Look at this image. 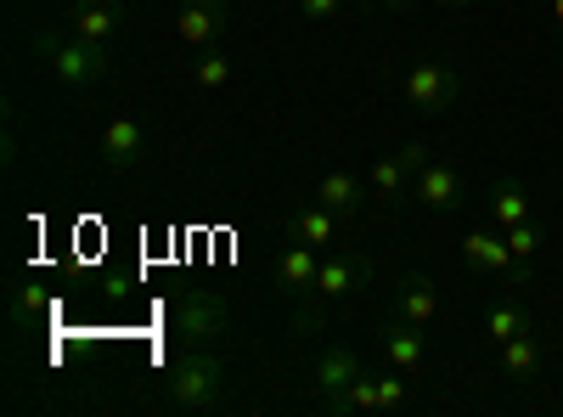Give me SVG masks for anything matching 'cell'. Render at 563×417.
Here are the masks:
<instances>
[{"instance_id": "obj_11", "label": "cell", "mask_w": 563, "mask_h": 417, "mask_svg": "<svg viewBox=\"0 0 563 417\" xmlns=\"http://www.w3.org/2000/svg\"><path fill=\"white\" fill-rule=\"evenodd\" d=\"M372 283V254H350V249H327L321 254V276H316V299H350Z\"/></svg>"}, {"instance_id": "obj_5", "label": "cell", "mask_w": 563, "mask_h": 417, "mask_svg": "<svg viewBox=\"0 0 563 417\" xmlns=\"http://www.w3.org/2000/svg\"><path fill=\"white\" fill-rule=\"evenodd\" d=\"M462 265L474 276H501L507 288H530V260L507 249V231H467L462 238Z\"/></svg>"}, {"instance_id": "obj_20", "label": "cell", "mask_w": 563, "mask_h": 417, "mask_svg": "<svg viewBox=\"0 0 563 417\" xmlns=\"http://www.w3.org/2000/svg\"><path fill=\"white\" fill-rule=\"evenodd\" d=\"M7 305H12V321H18V328H34V321L52 316V294H45L34 276H23V283L7 288Z\"/></svg>"}, {"instance_id": "obj_27", "label": "cell", "mask_w": 563, "mask_h": 417, "mask_svg": "<svg viewBox=\"0 0 563 417\" xmlns=\"http://www.w3.org/2000/svg\"><path fill=\"white\" fill-rule=\"evenodd\" d=\"M299 12H305L310 23H333V18L344 12V0H299Z\"/></svg>"}, {"instance_id": "obj_30", "label": "cell", "mask_w": 563, "mask_h": 417, "mask_svg": "<svg viewBox=\"0 0 563 417\" xmlns=\"http://www.w3.org/2000/svg\"><path fill=\"white\" fill-rule=\"evenodd\" d=\"M552 18H558V23H563V0H552Z\"/></svg>"}, {"instance_id": "obj_7", "label": "cell", "mask_w": 563, "mask_h": 417, "mask_svg": "<svg viewBox=\"0 0 563 417\" xmlns=\"http://www.w3.org/2000/svg\"><path fill=\"white\" fill-rule=\"evenodd\" d=\"M366 373L361 366V355L350 350V344H327L316 361H310V384H316V395H321V406L327 411H344L350 406V384Z\"/></svg>"}, {"instance_id": "obj_16", "label": "cell", "mask_w": 563, "mask_h": 417, "mask_svg": "<svg viewBox=\"0 0 563 417\" xmlns=\"http://www.w3.org/2000/svg\"><path fill=\"white\" fill-rule=\"evenodd\" d=\"M366 193H372V187H366L355 169H327V175L316 180V193H310V198H316L321 209H333L339 220H355V215L366 209Z\"/></svg>"}, {"instance_id": "obj_19", "label": "cell", "mask_w": 563, "mask_h": 417, "mask_svg": "<svg viewBox=\"0 0 563 417\" xmlns=\"http://www.w3.org/2000/svg\"><path fill=\"white\" fill-rule=\"evenodd\" d=\"M541 366H547V350H541L536 328L501 344V373H507L512 384H536V378H541Z\"/></svg>"}, {"instance_id": "obj_10", "label": "cell", "mask_w": 563, "mask_h": 417, "mask_svg": "<svg viewBox=\"0 0 563 417\" xmlns=\"http://www.w3.org/2000/svg\"><path fill=\"white\" fill-rule=\"evenodd\" d=\"M225 29H231V0H180L175 34L192 45V52H209V45H220Z\"/></svg>"}, {"instance_id": "obj_3", "label": "cell", "mask_w": 563, "mask_h": 417, "mask_svg": "<svg viewBox=\"0 0 563 417\" xmlns=\"http://www.w3.org/2000/svg\"><path fill=\"white\" fill-rule=\"evenodd\" d=\"M231 321H238V310H231L225 294H214V288H186V294L175 299L169 328H175V339H180L186 350H209V344H220V339L231 333Z\"/></svg>"}, {"instance_id": "obj_26", "label": "cell", "mask_w": 563, "mask_h": 417, "mask_svg": "<svg viewBox=\"0 0 563 417\" xmlns=\"http://www.w3.org/2000/svg\"><path fill=\"white\" fill-rule=\"evenodd\" d=\"M344 411H378V373H361L350 384V406Z\"/></svg>"}, {"instance_id": "obj_17", "label": "cell", "mask_w": 563, "mask_h": 417, "mask_svg": "<svg viewBox=\"0 0 563 417\" xmlns=\"http://www.w3.org/2000/svg\"><path fill=\"white\" fill-rule=\"evenodd\" d=\"M339 226H344V220H339L333 209H321V204L310 198V204H299V209L288 215V238L327 254V249H339Z\"/></svg>"}, {"instance_id": "obj_29", "label": "cell", "mask_w": 563, "mask_h": 417, "mask_svg": "<svg viewBox=\"0 0 563 417\" xmlns=\"http://www.w3.org/2000/svg\"><path fill=\"white\" fill-rule=\"evenodd\" d=\"M434 7H445V12H462V7H467V0H434Z\"/></svg>"}, {"instance_id": "obj_15", "label": "cell", "mask_w": 563, "mask_h": 417, "mask_svg": "<svg viewBox=\"0 0 563 417\" xmlns=\"http://www.w3.org/2000/svg\"><path fill=\"white\" fill-rule=\"evenodd\" d=\"M384 361L400 366V373H429V328H411V321H395L384 328Z\"/></svg>"}, {"instance_id": "obj_9", "label": "cell", "mask_w": 563, "mask_h": 417, "mask_svg": "<svg viewBox=\"0 0 563 417\" xmlns=\"http://www.w3.org/2000/svg\"><path fill=\"white\" fill-rule=\"evenodd\" d=\"M147 153H153V135H147V124H141L135 113H119V119L102 124V164L113 175L141 169V164H147Z\"/></svg>"}, {"instance_id": "obj_13", "label": "cell", "mask_w": 563, "mask_h": 417, "mask_svg": "<svg viewBox=\"0 0 563 417\" xmlns=\"http://www.w3.org/2000/svg\"><path fill=\"white\" fill-rule=\"evenodd\" d=\"M440 283H434V276L429 271H406L400 276V283H395V321H411V328H429V321L440 316Z\"/></svg>"}, {"instance_id": "obj_12", "label": "cell", "mask_w": 563, "mask_h": 417, "mask_svg": "<svg viewBox=\"0 0 563 417\" xmlns=\"http://www.w3.org/2000/svg\"><path fill=\"white\" fill-rule=\"evenodd\" d=\"M68 29L79 34V40H90V45H119V34H124V0H74L68 7Z\"/></svg>"}, {"instance_id": "obj_24", "label": "cell", "mask_w": 563, "mask_h": 417, "mask_svg": "<svg viewBox=\"0 0 563 417\" xmlns=\"http://www.w3.org/2000/svg\"><path fill=\"white\" fill-rule=\"evenodd\" d=\"M321 305H316V294H299L294 299V310H288V328H294V339H316L321 333Z\"/></svg>"}, {"instance_id": "obj_23", "label": "cell", "mask_w": 563, "mask_h": 417, "mask_svg": "<svg viewBox=\"0 0 563 417\" xmlns=\"http://www.w3.org/2000/svg\"><path fill=\"white\" fill-rule=\"evenodd\" d=\"M411 373H400V366H389V373H378V411H400L411 406Z\"/></svg>"}, {"instance_id": "obj_14", "label": "cell", "mask_w": 563, "mask_h": 417, "mask_svg": "<svg viewBox=\"0 0 563 417\" xmlns=\"http://www.w3.org/2000/svg\"><path fill=\"white\" fill-rule=\"evenodd\" d=\"M271 276H276V288L288 294V299L316 294V276H321V249H310V243H288V249L276 254Z\"/></svg>"}, {"instance_id": "obj_22", "label": "cell", "mask_w": 563, "mask_h": 417, "mask_svg": "<svg viewBox=\"0 0 563 417\" xmlns=\"http://www.w3.org/2000/svg\"><path fill=\"white\" fill-rule=\"evenodd\" d=\"M192 85L198 90H225L231 85V57L220 52V45H209V52L192 57Z\"/></svg>"}, {"instance_id": "obj_25", "label": "cell", "mask_w": 563, "mask_h": 417, "mask_svg": "<svg viewBox=\"0 0 563 417\" xmlns=\"http://www.w3.org/2000/svg\"><path fill=\"white\" fill-rule=\"evenodd\" d=\"M541 243H547V231H541L536 220H519V226H507V249L519 254V260H536V254H541Z\"/></svg>"}, {"instance_id": "obj_31", "label": "cell", "mask_w": 563, "mask_h": 417, "mask_svg": "<svg viewBox=\"0 0 563 417\" xmlns=\"http://www.w3.org/2000/svg\"><path fill=\"white\" fill-rule=\"evenodd\" d=\"M361 7H384V0H361Z\"/></svg>"}, {"instance_id": "obj_28", "label": "cell", "mask_w": 563, "mask_h": 417, "mask_svg": "<svg viewBox=\"0 0 563 417\" xmlns=\"http://www.w3.org/2000/svg\"><path fill=\"white\" fill-rule=\"evenodd\" d=\"M422 0H384V12H395V18H406V12H417Z\"/></svg>"}, {"instance_id": "obj_1", "label": "cell", "mask_w": 563, "mask_h": 417, "mask_svg": "<svg viewBox=\"0 0 563 417\" xmlns=\"http://www.w3.org/2000/svg\"><path fill=\"white\" fill-rule=\"evenodd\" d=\"M34 57H40L45 74H52V85L74 90V97H79V90H97L113 74V52H108V45H90L74 29H45L34 40Z\"/></svg>"}, {"instance_id": "obj_21", "label": "cell", "mask_w": 563, "mask_h": 417, "mask_svg": "<svg viewBox=\"0 0 563 417\" xmlns=\"http://www.w3.org/2000/svg\"><path fill=\"white\" fill-rule=\"evenodd\" d=\"M536 321H530V310L519 305V299H501V305H490L485 310V339L490 344H507V339H519V333H530Z\"/></svg>"}, {"instance_id": "obj_8", "label": "cell", "mask_w": 563, "mask_h": 417, "mask_svg": "<svg viewBox=\"0 0 563 417\" xmlns=\"http://www.w3.org/2000/svg\"><path fill=\"white\" fill-rule=\"evenodd\" d=\"M411 204L429 209V215H456V209L467 204L462 169H456L451 158H429V164L417 169V180H411Z\"/></svg>"}, {"instance_id": "obj_18", "label": "cell", "mask_w": 563, "mask_h": 417, "mask_svg": "<svg viewBox=\"0 0 563 417\" xmlns=\"http://www.w3.org/2000/svg\"><path fill=\"white\" fill-rule=\"evenodd\" d=\"M485 215H490L501 231L519 226V220H536V215H530V187H525V180H512V175H501L496 187L485 193Z\"/></svg>"}, {"instance_id": "obj_4", "label": "cell", "mask_w": 563, "mask_h": 417, "mask_svg": "<svg viewBox=\"0 0 563 417\" xmlns=\"http://www.w3.org/2000/svg\"><path fill=\"white\" fill-rule=\"evenodd\" d=\"M400 97H406L411 113L440 119V113H451L456 97H462V74H456V63H445V57H417V63L400 74Z\"/></svg>"}, {"instance_id": "obj_2", "label": "cell", "mask_w": 563, "mask_h": 417, "mask_svg": "<svg viewBox=\"0 0 563 417\" xmlns=\"http://www.w3.org/2000/svg\"><path fill=\"white\" fill-rule=\"evenodd\" d=\"M225 389H231V366L214 344L175 355L164 373V400L180 411H214V406H225Z\"/></svg>"}, {"instance_id": "obj_6", "label": "cell", "mask_w": 563, "mask_h": 417, "mask_svg": "<svg viewBox=\"0 0 563 417\" xmlns=\"http://www.w3.org/2000/svg\"><path fill=\"white\" fill-rule=\"evenodd\" d=\"M422 164H429V147H422V142H406L400 153H384L378 164H372V175H366L372 198L389 204V209L411 204V180H417V169H422Z\"/></svg>"}]
</instances>
